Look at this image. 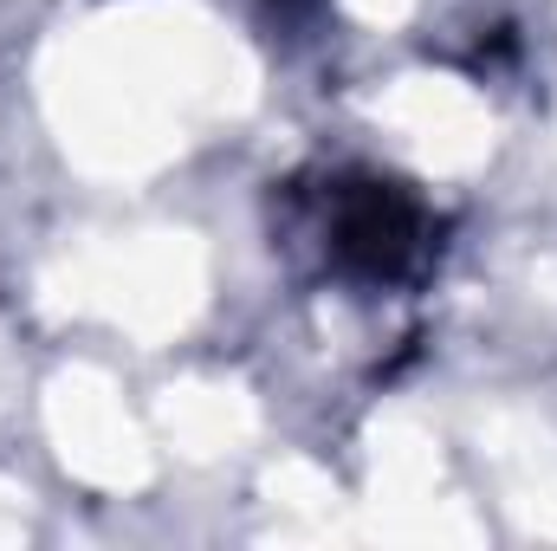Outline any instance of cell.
Returning a JSON list of instances; mask_svg holds the SVG:
<instances>
[{
	"label": "cell",
	"mask_w": 557,
	"mask_h": 551,
	"mask_svg": "<svg viewBox=\"0 0 557 551\" xmlns=\"http://www.w3.org/2000/svg\"><path fill=\"white\" fill-rule=\"evenodd\" d=\"M337 247L350 260H363L370 273H396L403 254L416 247V208L389 188H363V195H350V208L337 221Z\"/></svg>",
	"instance_id": "cell-1"
}]
</instances>
